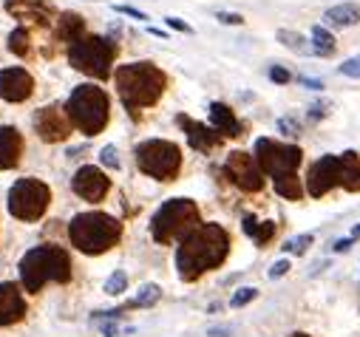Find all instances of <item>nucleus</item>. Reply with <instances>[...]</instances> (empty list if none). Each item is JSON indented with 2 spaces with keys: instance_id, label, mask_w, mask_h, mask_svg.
Returning <instances> with one entry per match:
<instances>
[{
  "instance_id": "nucleus-1",
  "label": "nucleus",
  "mask_w": 360,
  "mask_h": 337,
  "mask_svg": "<svg viewBox=\"0 0 360 337\" xmlns=\"http://www.w3.org/2000/svg\"><path fill=\"white\" fill-rule=\"evenodd\" d=\"M230 253V235L219 224L196 227L176 250V269L182 281H196L207 269H216Z\"/></svg>"
},
{
  "instance_id": "nucleus-2",
  "label": "nucleus",
  "mask_w": 360,
  "mask_h": 337,
  "mask_svg": "<svg viewBox=\"0 0 360 337\" xmlns=\"http://www.w3.org/2000/svg\"><path fill=\"white\" fill-rule=\"evenodd\" d=\"M116 91H119V100L128 111H139L154 105L162 91L168 85V77L162 69H156L154 63H128V66H119L116 74Z\"/></svg>"
},
{
  "instance_id": "nucleus-3",
  "label": "nucleus",
  "mask_w": 360,
  "mask_h": 337,
  "mask_svg": "<svg viewBox=\"0 0 360 337\" xmlns=\"http://www.w3.org/2000/svg\"><path fill=\"white\" fill-rule=\"evenodd\" d=\"M48 281L57 284L71 281V258L63 247H54V244L35 247L20 258V284L26 292L37 295Z\"/></svg>"
},
{
  "instance_id": "nucleus-4",
  "label": "nucleus",
  "mask_w": 360,
  "mask_h": 337,
  "mask_svg": "<svg viewBox=\"0 0 360 337\" xmlns=\"http://www.w3.org/2000/svg\"><path fill=\"white\" fill-rule=\"evenodd\" d=\"M332 188L360 190V159L354 150L346 153H326L321 156L307 176V190L312 199L326 196Z\"/></svg>"
},
{
  "instance_id": "nucleus-5",
  "label": "nucleus",
  "mask_w": 360,
  "mask_h": 337,
  "mask_svg": "<svg viewBox=\"0 0 360 337\" xmlns=\"http://www.w3.org/2000/svg\"><path fill=\"white\" fill-rule=\"evenodd\" d=\"M69 238L80 253L100 255V253H108L114 244L123 238V224L114 216H105V212H97V210L80 212L69 224Z\"/></svg>"
},
{
  "instance_id": "nucleus-6",
  "label": "nucleus",
  "mask_w": 360,
  "mask_h": 337,
  "mask_svg": "<svg viewBox=\"0 0 360 337\" xmlns=\"http://www.w3.org/2000/svg\"><path fill=\"white\" fill-rule=\"evenodd\" d=\"M199 224V207L190 199H170L165 201L151 221V235L159 244L185 241Z\"/></svg>"
},
{
  "instance_id": "nucleus-7",
  "label": "nucleus",
  "mask_w": 360,
  "mask_h": 337,
  "mask_svg": "<svg viewBox=\"0 0 360 337\" xmlns=\"http://www.w3.org/2000/svg\"><path fill=\"white\" fill-rule=\"evenodd\" d=\"M66 111L85 136H97L108 125V97L97 85H80L66 102Z\"/></svg>"
},
{
  "instance_id": "nucleus-8",
  "label": "nucleus",
  "mask_w": 360,
  "mask_h": 337,
  "mask_svg": "<svg viewBox=\"0 0 360 337\" xmlns=\"http://www.w3.org/2000/svg\"><path fill=\"white\" fill-rule=\"evenodd\" d=\"M114 57H116V46L105 37H94V35H82L77 43H71L69 48V63L88 74V77H94V80H105L111 74V66H114Z\"/></svg>"
},
{
  "instance_id": "nucleus-9",
  "label": "nucleus",
  "mask_w": 360,
  "mask_h": 337,
  "mask_svg": "<svg viewBox=\"0 0 360 337\" xmlns=\"http://www.w3.org/2000/svg\"><path fill=\"white\" fill-rule=\"evenodd\" d=\"M136 165L151 179L170 181L176 179L179 167H182V150L168 139H147L136 147Z\"/></svg>"
},
{
  "instance_id": "nucleus-10",
  "label": "nucleus",
  "mask_w": 360,
  "mask_h": 337,
  "mask_svg": "<svg viewBox=\"0 0 360 337\" xmlns=\"http://www.w3.org/2000/svg\"><path fill=\"white\" fill-rule=\"evenodd\" d=\"M51 190L40 179H20L9 190V212L20 221H37L48 210Z\"/></svg>"
},
{
  "instance_id": "nucleus-11",
  "label": "nucleus",
  "mask_w": 360,
  "mask_h": 337,
  "mask_svg": "<svg viewBox=\"0 0 360 337\" xmlns=\"http://www.w3.org/2000/svg\"><path fill=\"white\" fill-rule=\"evenodd\" d=\"M301 147L295 145H284V142H276V139H258L255 142V159L261 165V170L273 179H281V176H289L298 170L301 165Z\"/></svg>"
},
{
  "instance_id": "nucleus-12",
  "label": "nucleus",
  "mask_w": 360,
  "mask_h": 337,
  "mask_svg": "<svg viewBox=\"0 0 360 337\" xmlns=\"http://www.w3.org/2000/svg\"><path fill=\"white\" fill-rule=\"evenodd\" d=\"M224 173L233 179L235 188H242L247 193H258L264 188V170H261L258 159L250 156V153H244V150L230 153L227 165H224Z\"/></svg>"
},
{
  "instance_id": "nucleus-13",
  "label": "nucleus",
  "mask_w": 360,
  "mask_h": 337,
  "mask_svg": "<svg viewBox=\"0 0 360 337\" xmlns=\"http://www.w3.org/2000/svg\"><path fill=\"white\" fill-rule=\"evenodd\" d=\"M74 128V122L69 116L66 108H60V105H48L43 111H37L35 116V131L40 134L43 142H63Z\"/></svg>"
},
{
  "instance_id": "nucleus-14",
  "label": "nucleus",
  "mask_w": 360,
  "mask_h": 337,
  "mask_svg": "<svg viewBox=\"0 0 360 337\" xmlns=\"http://www.w3.org/2000/svg\"><path fill=\"white\" fill-rule=\"evenodd\" d=\"M108 188H111L108 176H105L100 167H94V165L80 167V170L74 173V179H71V190H74L80 199H85V201H102L105 193H108Z\"/></svg>"
},
{
  "instance_id": "nucleus-15",
  "label": "nucleus",
  "mask_w": 360,
  "mask_h": 337,
  "mask_svg": "<svg viewBox=\"0 0 360 337\" xmlns=\"http://www.w3.org/2000/svg\"><path fill=\"white\" fill-rule=\"evenodd\" d=\"M35 91V80L26 69H3L0 71V97L6 102H26Z\"/></svg>"
},
{
  "instance_id": "nucleus-16",
  "label": "nucleus",
  "mask_w": 360,
  "mask_h": 337,
  "mask_svg": "<svg viewBox=\"0 0 360 337\" xmlns=\"http://www.w3.org/2000/svg\"><path fill=\"white\" fill-rule=\"evenodd\" d=\"M26 315V300L20 295V289L9 281L0 284V326H12L17 320H23Z\"/></svg>"
},
{
  "instance_id": "nucleus-17",
  "label": "nucleus",
  "mask_w": 360,
  "mask_h": 337,
  "mask_svg": "<svg viewBox=\"0 0 360 337\" xmlns=\"http://www.w3.org/2000/svg\"><path fill=\"white\" fill-rule=\"evenodd\" d=\"M6 12L35 26H48L51 20V6L46 0H6Z\"/></svg>"
},
{
  "instance_id": "nucleus-18",
  "label": "nucleus",
  "mask_w": 360,
  "mask_h": 337,
  "mask_svg": "<svg viewBox=\"0 0 360 337\" xmlns=\"http://www.w3.org/2000/svg\"><path fill=\"white\" fill-rule=\"evenodd\" d=\"M176 122L185 128L188 142H190L196 150H201V153L213 150V147L219 145V139H222V134H219L216 128H207V125H201V122H193V119H188V116H179Z\"/></svg>"
},
{
  "instance_id": "nucleus-19",
  "label": "nucleus",
  "mask_w": 360,
  "mask_h": 337,
  "mask_svg": "<svg viewBox=\"0 0 360 337\" xmlns=\"http://www.w3.org/2000/svg\"><path fill=\"white\" fill-rule=\"evenodd\" d=\"M23 136L17 128H0V170H9L20 162Z\"/></svg>"
},
{
  "instance_id": "nucleus-20",
  "label": "nucleus",
  "mask_w": 360,
  "mask_h": 337,
  "mask_svg": "<svg viewBox=\"0 0 360 337\" xmlns=\"http://www.w3.org/2000/svg\"><path fill=\"white\" fill-rule=\"evenodd\" d=\"M210 122H213V128L222 134V136H242V125H238V119L233 116V111L222 102H213L210 105Z\"/></svg>"
},
{
  "instance_id": "nucleus-21",
  "label": "nucleus",
  "mask_w": 360,
  "mask_h": 337,
  "mask_svg": "<svg viewBox=\"0 0 360 337\" xmlns=\"http://www.w3.org/2000/svg\"><path fill=\"white\" fill-rule=\"evenodd\" d=\"M323 20H326V26H332V28H349V26L360 23V9L354 3H341V6L326 9Z\"/></svg>"
},
{
  "instance_id": "nucleus-22",
  "label": "nucleus",
  "mask_w": 360,
  "mask_h": 337,
  "mask_svg": "<svg viewBox=\"0 0 360 337\" xmlns=\"http://www.w3.org/2000/svg\"><path fill=\"white\" fill-rule=\"evenodd\" d=\"M57 20H60V23H57V40H63V43H77V40L82 37L85 23H82L80 15H74V12H63Z\"/></svg>"
},
{
  "instance_id": "nucleus-23",
  "label": "nucleus",
  "mask_w": 360,
  "mask_h": 337,
  "mask_svg": "<svg viewBox=\"0 0 360 337\" xmlns=\"http://www.w3.org/2000/svg\"><path fill=\"white\" fill-rule=\"evenodd\" d=\"M335 48H338V43H335L332 32H329V28H323V26H315V28H312V54H318V57H332Z\"/></svg>"
},
{
  "instance_id": "nucleus-24",
  "label": "nucleus",
  "mask_w": 360,
  "mask_h": 337,
  "mask_svg": "<svg viewBox=\"0 0 360 337\" xmlns=\"http://www.w3.org/2000/svg\"><path fill=\"white\" fill-rule=\"evenodd\" d=\"M273 181H276V193H278V196H284V199L298 201V199L304 196V188H301V181H298V176H295V173L281 176V179H273Z\"/></svg>"
},
{
  "instance_id": "nucleus-25",
  "label": "nucleus",
  "mask_w": 360,
  "mask_h": 337,
  "mask_svg": "<svg viewBox=\"0 0 360 337\" xmlns=\"http://www.w3.org/2000/svg\"><path fill=\"white\" fill-rule=\"evenodd\" d=\"M278 43H284L295 54H312V46L307 43V37H301L298 32H289V28H281L278 32Z\"/></svg>"
},
{
  "instance_id": "nucleus-26",
  "label": "nucleus",
  "mask_w": 360,
  "mask_h": 337,
  "mask_svg": "<svg viewBox=\"0 0 360 337\" xmlns=\"http://www.w3.org/2000/svg\"><path fill=\"white\" fill-rule=\"evenodd\" d=\"M9 51L17 54V57H26L28 51H32V46H28V32H26V28H15V32L9 35Z\"/></svg>"
},
{
  "instance_id": "nucleus-27",
  "label": "nucleus",
  "mask_w": 360,
  "mask_h": 337,
  "mask_svg": "<svg viewBox=\"0 0 360 337\" xmlns=\"http://www.w3.org/2000/svg\"><path fill=\"white\" fill-rule=\"evenodd\" d=\"M159 286L156 284H145L142 289H139V295H136V300L131 303V306H154L156 300H159Z\"/></svg>"
},
{
  "instance_id": "nucleus-28",
  "label": "nucleus",
  "mask_w": 360,
  "mask_h": 337,
  "mask_svg": "<svg viewBox=\"0 0 360 337\" xmlns=\"http://www.w3.org/2000/svg\"><path fill=\"white\" fill-rule=\"evenodd\" d=\"M309 244H312V235H309V233H307V235H295V238H289V241L284 244V253L304 255V253L309 250Z\"/></svg>"
},
{
  "instance_id": "nucleus-29",
  "label": "nucleus",
  "mask_w": 360,
  "mask_h": 337,
  "mask_svg": "<svg viewBox=\"0 0 360 337\" xmlns=\"http://www.w3.org/2000/svg\"><path fill=\"white\" fill-rule=\"evenodd\" d=\"M125 286H128V275H125L123 269H116L111 278L105 281V292H108V295H123Z\"/></svg>"
},
{
  "instance_id": "nucleus-30",
  "label": "nucleus",
  "mask_w": 360,
  "mask_h": 337,
  "mask_svg": "<svg viewBox=\"0 0 360 337\" xmlns=\"http://www.w3.org/2000/svg\"><path fill=\"white\" fill-rule=\"evenodd\" d=\"M255 295H258V289L244 286V289H238V292L230 298V306H233V309H238V306H247L250 300H255Z\"/></svg>"
},
{
  "instance_id": "nucleus-31",
  "label": "nucleus",
  "mask_w": 360,
  "mask_h": 337,
  "mask_svg": "<svg viewBox=\"0 0 360 337\" xmlns=\"http://www.w3.org/2000/svg\"><path fill=\"white\" fill-rule=\"evenodd\" d=\"M278 131L284 134V136H301V125H298V119H292V116H281L278 119Z\"/></svg>"
},
{
  "instance_id": "nucleus-32",
  "label": "nucleus",
  "mask_w": 360,
  "mask_h": 337,
  "mask_svg": "<svg viewBox=\"0 0 360 337\" xmlns=\"http://www.w3.org/2000/svg\"><path fill=\"white\" fill-rule=\"evenodd\" d=\"M273 233H276V221H261V224L255 227L253 238H255V244H261V247H264V244L273 238Z\"/></svg>"
},
{
  "instance_id": "nucleus-33",
  "label": "nucleus",
  "mask_w": 360,
  "mask_h": 337,
  "mask_svg": "<svg viewBox=\"0 0 360 337\" xmlns=\"http://www.w3.org/2000/svg\"><path fill=\"white\" fill-rule=\"evenodd\" d=\"M100 162H102L105 167H111V170H119V159H116V147H114V145H105V147L100 150Z\"/></svg>"
},
{
  "instance_id": "nucleus-34",
  "label": "nucleus",
  "mask_w": 360,
  "mask_h": 337,
  "mask_svg": "<svg viewBox=\"0 0 360 337\" xmlns=\"http://www.w3.org/2000/svg\"><path fill=\"white\" fill-rule=\"evenodd\" d=\"M341 74H343V77H352V80H360V54H357V57H349V60H343Z\"/></svg>"
},
{
  "instance_id": "nucleus-35",
  "label": "nucleus",
  "mask_w": 360,
  "mask_h": 337,
  "mask_svg": "<svg viewBox=\"0 0 360 337\" xmlns=\"http://www.w3.org/2000/svg\"><path fill=\"white\" fill-rule=\"evenodd\" d=\"M329 108H332V102H329V100L312 102V105H309V119H323V116L329 113Z\"/></svg>"
},
{
  "instance_id": "nucleus-36",
  "label": "nucleus",
  "mask_w": 360,
  "mask_h": 337,
  "mask_svg": "<svg viewBox=\"0 0 360 337\" xmlns=\"http://www.w3.org/2000/svg\"><path fill=\"white\" fill-rule=\"evenodd\" d=\"M269 80H273V82H278V85H287L292 77H289V71H287V69H281V66H273V69H269Z\"/></svg>"
},
{
  "instance_id": "nucleus-37",
  "label": "nucleus",
  "mask_w": 360,
  "mask_h": 337,
  "mask_svg": "<svg viewBox=\"0 0 360 337\" xmlns=\"http://www.w3.org/2000/svg\"><path fill=\"white\" fill-rule=\"evenodd\" d=\"M216 17H219V23H224V26H242V23H244V17L235 15V12H219Z\"/></svg>"
},
{
  "instance_id": "nucleus-38",
  "label": "nucleus",
  "mask_w": 360,
  "mask_h": 337,
  "mask_svg": "<svg viewBox=\"0 0 360 337\" xmlns=\"http://www.w3.org/2000/svg\"><path fill=\"white\" fill-rule=\"evenodd\" d=\"M287 272H289V261H276L273 266H269V278H273V281H276V278H284Z\"/></svg>"
},
{
  "instance_id": "nucleus-39",
  "label": "nucleus",
  "mask_w": 360,
  "mask_h": 337,
  "mask_svg": "<svg viewBox=\"0 0 360 337\" xmlns=\"http://www.w3.org/2000/svg\"><path fill=\"white\" fill-rule=\"evenodd\" d=\"M165 23H168L170 28H176V32H185V35H190V32H193V28H190L185 20H179V17H165Z\"/></svg>"
},
{
  "instance_id": "nucleus-40",
  "label": "nucleus",
  "mask_w": 360,
  "mask_h": 337,
  "mask_svg": "<svg viewBox=\"0 0 360 337\" xmlns=\"http://www.w3.org/2000/svg\"><path fill=\"white\" fill-rule=\"evenodd\" d=\"M116 12H119V15H128V17H134V20H147V15L139 12V9H134V6H116Z\"/></svg>"
},
{
  "instance_id": "nucleus-41",
  "label": "nucleus",
  "mask_w": 360,
  "mask_h": 337,
  "mask_svg": "<svg viewBox=\"0 0 360 337\" xmlns=\"http://www.w3.org/2000/svg\"><path fill=\"white\" fill-rule=\"evenodd\" d=\"M352 241H354V238H338V241L332 244V250H335V253H346V250H352Z\"/></svg>"
},
{
  "instance_id": "nucleus-42",
  "label": "nucleus",
  "mask_w": 360,
  "mask_h": 337,
  "mask_svg": "<svg viewBox=\"0 0 360 337\" xmlns=\"http://www.w3.org/2000/svg\"><path fill=\"white\" fill-rule=\"evenodd\" d=\"M298 82L307 85V88H312V91H321V88H323V82H321V80H309V77H298Z\"/></svg>"
},
{
  "instance_id": "nucleus-43",
  "label": "nucleus",
  "mask_w": 360,
  "mask_h": 337,
  "mask_svg": "<svg viewBox=\"0 0 360 337\" xmlns=\"http://www.w3.org/2000/svg\"><path fill=\"white\" fill-rule=\"evenodd\" d=\"M255 227H258V221H255L253 216H244V233H247V235H253V233H255Z\"/></svg>"
},
{
  "instance_id": "nucleus-44",
  "label": "nucleus",
  "mask_w": 360,
  "mask_h": 337,
  "mask_svg": "<svg viewBox=\"0 0 360 337\" xmlns=\"http://www.w3.org/2000/svg\"><path fill=\"white\" fill-rule=\"evenodd\" d=\"M357 235H360V224H357V227L352 230V238H357Z\"/></svg>"
},
{
  "instance_id": "nucleus-45",
  "label": "nucleus",
  "mask_w": 360,
  "mask_h": 337,
  "mask_svg": "<svg viewBox=\"0 0 360 337\" xmlns=\"http://www.w3.org/2000/svg\"><path fill=\"white\" fill-rule=\"evenodd\" d=\"M289 337H309V334H304V331H295V334H289Z\"/></svg>"
}]
</instances>
